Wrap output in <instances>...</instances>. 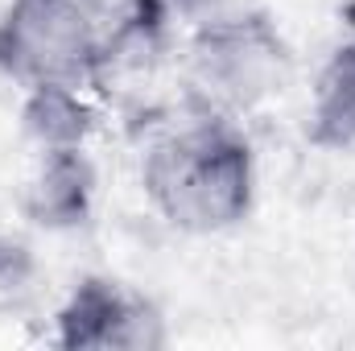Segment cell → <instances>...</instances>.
Returning <instances> with one entry per match:
<instances>
[{"instance_id": "6da1fadb", "label": "cell", "mask_w": 355, "mask_h": 351, "mask_svg": "<svg viewBox=\"0 0 355 351\" xmlns=\"http://www.w3.org/2000/svg\"><path fill=\"white\" fill-rule=\"evenodd\" d=\"M141 182L162 219L182 232H223L252 207V153L227 116L202 112L198 120L170 124L149 149Z\"/></svg>"}, {"instance_id": "7a4b0ae2", "label": "cell", "mask_w": 355, "mask_h": 351, "mask_svg": "<svg viewBox=\"0 0 355 351\" xmlns=\"http://www.w3.org/2000/svg\"><path fill=\"white\" fill-rule=\"evenodd\" d=\"M107 37L83 0H12L0 17V71L33 87H91Z\"/></svg>"}, {"instance_id": "3957f363", "label": "cell", "mask_w": 355, "mask_h": 351, "mask_svg": "<svg viewBox=\"0 0 355 351\" xmlns=\"http://www.w3.org/2000/svg\"><path fill=\"white\" fill-rule=\"evenodd\" d=\"M190 79L202 95L207 112L232 116L265 103L285 79V46L277 29L252 17L236 12L198 29L190 50Z\"/></svg>"}, {"instance_id": "277c9868", "label": "cell", "mask_w": 355, "mask_h": 351, "mask_svg": "<svg viewBox=\"0 0 355 351\" xmlns=\"http://www.w3.org/2000/svg\"><path fill=\"white\" fill-rule=\"evenodd\" d=\"M166 339L162 318L132 293L107 285V281H87L75 289V298L58 314V343L67 348H157Z\"/></svg>"}, {"instance_id": "5b68a950", "label": "cell", "mask_w": 355, "mask_h": 351, "mask_svg": "<svg viewBox=\"0 0 355 351\" xmlns=\"http://www.w3.org/2000/svg\"><path fill=\"white\" fill-rule=\"evenodd\" d=\"M314 141L327 149H355V42L339 46L318 83H314V108H310Z\"/></svg>"}, {"instance_id": "8992f818", "label": "cell", "mask_w": 355, "mask_h": 351, "mask_svg": "<svg viewBox=\"0 0 355 351\" xmlns=\"http://www.w3.org/2000/svg\"><path fill=\"white\" fill-rule=\"evenodd\" d=\"M25 128L37 137L46 153L83 149L91 132V108L83 87H33L25 103Z\"/></svg>"}, {"instance_id": "52a82bcc", "label": "cell", "mask_w": 355, "mask_h": 351, "mask_svg": "<svg viewBox=\"0 0 355 351\" xmlns=\"http://www.w3.org/2000/svg\"><path fill=\"white\" fill-rule=\"evenodd\" d=\"M91 198V170L83 149L46 153V170L33 182V215L42 223H75L83 219Z\"/></svg>"}, {"instance_id": "ba28073f", "label": "cell", "mask_w": 355, "mask_h": 351, "mask_svg": "<svg viewBox=\"0 0 355 351\" xmlns=\"http://www.w3.org/2000/svg\"><path fill=\"white\" fill-rule=\"evenodd\" d=\"M170 4L182 8L186 17H194L198 25H211V21H223V17L244 12V0H170Z\"/></svg>"}]
</instances>
